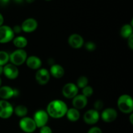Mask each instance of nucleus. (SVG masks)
Returning a JSON list of instances; mask_svg holds the SVG:
<instances>
[{
	"instance_id": "58836bf2",
	"label": "nucleus",
	"mask_w": 133,
	"mask_h": 133,
	"mask_svg": "<svg viewBox=\"0 0 133 133\" xmlns=\"http://www.w3.org/2000/svg\"><path fill=\"white\" fill-rule=\"evenodd\" d=\"M45 1H51V0H45Z\"/></svg>"
},
{
	"instance_id": "a878e982",
	"label": "nucleus",
	"mask_w": 133,
	"mask_h": 133,
	"mask_svg": "<svg viewBox=\"0 0 133 133\" xmlns=\"http://www.w3.org/2000/svg\"><path fill=\"white\" fill-rule=\"evenodd\" d=\"M85 48L86 49H87L89 51H93L96 49V44H94L92 42H88L87 44H85Z\"/></svg>"
},
{
	"instance_id": "dca6fc26",
	"label": "nucleus",
	"mask_w": 133,
	"mask_h": 133,
	"mask_svg": "<svg viewBox=\"0 0 133 133\" xmlns=\"http://www.w3.org/2000/svg\"><path fill=\"white\" fill-rule=\"evenodd\" d=\"M73 105L76 109H83L87 106L88 99L87 97L83 95H78L74 97L73 99Z\"/></svg>"
},
{
	"instance_id": "b1692460",
	"label": "nucleus",
	"mask_w": 133,
	"mask_h": 133,
	"mask_svg": "<svg viewBox=\"0 0 133 133\" xmlns=\"http://www.w3.org/2000/svg\"><path fill=\"white\" fill-rule=\"evenodd\" d=\"M88 83V79L87 77L85 76H81L77 79V87L81 88H83L85 87H87V84Z\"/></svg>"
},
{
	"instance_id": "393cba45",
	"label": "nucleus",
	"mask_w": 133,
	"mask_h": 133,
	"mask_svg": "<svg viewBox=\"0 0 133 133\" xmlns=\"http://www.w3.org/2000/svg\"><path fill=\"white\" fill-rule=\"evenodd\" d=\"M93 88L91 87H89V86H87V87L83 88V95L85 96L86 97H90L93 94Z\"/></svg>"
},
{
	"instance_id": "7c9ffc66",
	"label": "nucleus",
	"mask_w": 133,
	"mask_h": 133,
	"mask_svg": "<svg viewBox=\"0 0 133 133\" xmlns=\"http://www.w3.org/2000/svg\"><path fill=\"white\" fill-rule=\"evenodd\" d=\"M128 45L131 49H133V35L128 38Z\"/></svg>"
},
{
	"instance_id": "9b49d317",
	"label": "nucleus",
	"mask_w": 133,
	"mask_h": 133,
	"mask_svg": "<svg viewBox=\"0 0 133 133\" xmlns=\"http://www.w3.org/2000/svg\"><path fill=\"white\" fill-rule=\"evenodd\" d=\"M50 79V74L46 69H40L36 74V80L41 85L46 84Z\"/></svg>"
},
{
	"instance_id": "bb28decb",
	"label": "nucleus",
	"mask_w": 133,
	"mask_h": 133,
	"mask_svg": "<svg viewBox=\"0 0 133 133\" xmlns=\"http://www.w3.org/2000/svg\"><path fill=\"white\" fill-rule=\"evenodd\" d=\"M103 107V101H101V100H97L94 103V108L95 110H101V109Z\"/></svg>"
},
{
	"instance_id": "c756f323",
	"label": "nucleus",
	"mask_w": 133,
	"mask_h": 133,
	"mask_svg": "<svg viewBox=\"0 0 133 133\" xmlns=\"http://www.w3.org/2000/svg\"><path fill=\"white\" fill-rule=\"evenodd\" d=\"M12 31L13 32H14H14H15V33H19V32H21V31H22V27L16 25L14 26V28L12 29Z\"/></svg>"
},
{
	"instance_id": "473e14b6",
	"label": "nucleus",
	"mask_w": 133,
	"mask_h": 133,
	"mask_svg": "<svg viewBox=\"0 0 133 133\" xmlns=\"http://www.w3.org/2000/svg\"><path fill=\"white\" fill-rule=\"evenodd\" d=\"M3 21H4V18L3 17L2 14L0 13V26L2 25L3 23Z\"/></svg>"
},
{
	"instance_id": "e433bc0d",
	"label": "nucleus",
	"mask_w": 133,
	"mask_h": 133,
	"mask_svg": "<svg viewBox=\"0 0 133 133\" xmlns=\"http://www.w3.org/2000/svg\"><path fill=\"white\" fill-rule=\"evenodd\" d=\"M132 116H133L132 114H131V116H130V120H131V123H132V124L133 123V121H132Z\"/></svg>"
},
{
	"instance_id": "a211bd4d",
	"label": "nucleus",
	"mask_w": 133,
	"mask_h": 133,
	"mask_svg": "<svg viewBox=\"0 0 133 133\" xmlns=\"http://www.w3.org/2000/svg\"><path fill=\"white\" fill-rule=\"evenodd\" d=\"M50 73L54 77L59 79L64 75V70L59 64H54L51 67Z\"/></svg>"
},
{
	"instance_id": "412c9836",
	"label": "nucleus",
	"mask_w": 133,
	"mask_h": 133,
	"mask_svg": "<svg viewBox=\"0 0 133 133\" xmlns=\"http://www.w3.org/2000/svg\"><path fill=\"white\" fill-rule=\"evenodd\" d=\"M13 43L16 47L19 49H22L27 45V40L23 36H18L14 39Z\"/></svg>"
},
{
	"instance_id": "f03ea898",
	"label": "nucleus",
	"mask_w": 133,
	"mask_h": 133,
	"mask_svg": "<svg viewBox=\"0 0 133 133\" xmlns=\"http://www.w3.org/2000/svg\"><path fill=\"white\" fill-rule=\"evenodd\" d=\"M118 106L119 110L123 113L129 114L133 110V101L132 97L127 94L122 95L118 98Z\"/></svg>"
},
{
	"instance_id": "c85d7f7f",
	"label": "nucleus",
	"mask_w": 133,
	"mask_h": 133,
	"mask_svg": "<svg viewBox=\"0 0 133 133\" xmlns=\"http://www.w3.org/2000/svg\"><path fill=\"white\" fill-rule=\"evenodd\" d=\"M88 133H102L101 129L99 128V127H94L91 128L88 131Z\"/></svg>"
},
{
	"instance_id": "f3484780",
	"label": "nucleus",
	"mask_w": 133,
	"mask_h": 133,
	"mask_svg": "<svg viewBox=\"0 0 133 133\" xmlns=\"http://www.w3.org/2000/svg\"><path fill=\"white\" fill-rule=\"evenodd\" d=\"M26 63L29 68L32 70L39 69L42 66V61L36 56H30L26 59Z\"/></svg>"
},
{
	"instance_id": "6ab92c4d",
	"label": "nucleus",
	"mask_w": 133,
	"mask_h": 133,
	"mask_svg": "<svg viewBox=\"0 0 133 133\" xmlns=\"http://www.w3.org/2000/svg\"><path fill=\"white\" fill-rule=\"evenodd\" d=\"M66 116H67L68 119L71 122H76L80 118V113L77 109L75 108L68 109L67 112H66Z\"/></svg>"
},
{
	"instance_id": "2f4dec72",
	"label": "nucleus",
	"mask_w": 133,
	"mask_h": 133,
	"mask_svg": "<svg viewBox=\"0 0 133 133\" xmlns=\"http://www.w3.org/2000/svg\"><path fill=\"white\" fill-rule=\"evenodd\" d=\"M9 1H10V0H0V4L3 5H7L9 3Z\"/></svg>"
},
{
	"instance_id": "7ed1b4c3",
	"label": "nucleus",
	"mask_w": 133,
	"mask_h": 133,
	"mask_svg": "<svg viewBox=\"0 0 133 133\" xmlns=\"http://www.w3.org/2000/svg\"><path fill=\"white\" fill-rule=\"evenodd\" d=\"M27 53L22 49H17L9 55V60L15 66H19L24 63L27 59Z\"/></svg>"
},
{
	"instance_id": "cd10ccee",
	"label": "nucleus",
	"mask_w": 133,
	"mask_h": 133,
	"mask_svg": "<svg viewBox=\"0 0 133 133\" xmlns=\"http://www.w3.org/2000/svg\"><path fill=\"white\" fill-rule=\"evenodd\" d=\"M40 133H52L51 129L48 126H44L40 129Z\"/></svg>"
},
{
	"instance_id": "1a4fd4ad",
	"label": "nucleus",
	"mask_w": 133,
	"mask_h": 133,
	"mask_svg": "<svg viewBox=\"0 0 133 133\" xmlns=\"http://www.w3.org/2000/svg\"><path fill=\"white\" fill-rule=\"evenodd\" d=\"M99 119V114L95 109H92L86 112L84 115V120L85 123L89 125H93L97 123Z\"/></svg>"
},
{
	"instance_id": "0eeeda50",
	"label": "nucleus",
	"mask_w": 133,
	"mask_h": 133,
	"mask_svg": "<svg viewBox=\"0 0 133 133\" xmlns=\"http://www.w3.org/2000/svg\"><path fill=\"white\" fill-rule=\"evenodd\" d=\"M34 121L37 127H42L46 125L48 121V114L43 110H38L34 115Z\"/></svg>"
},
{
	"instance_id": "20e7f679",
	"label": "nucleus",
	"mask_w": 133,
	"mask_h": 133,
	"mask_svg": "<svg viewBox=\"0 0 133 133\" xmlns=\"http://www.w3.org/2000/svg\"><path fill=\"white\" fill-rule=\"evenodd\" d=\"M14 33L11 27L7 25L0 26V43L5 44L14 38Z\"/></svg>"
},
{
	"instance_id": "423d86ee",
	"label": "nucleus",
	"mask_w": 133,
	"mask_h": 133,
	"mask_svg": "<svg viewBox=\"0 0 133 133\" xmlns=\"http://www.w3.org/2000/svg\"><path fill=\"white\" fill-rule=\"evenodd\" d=\"M14 109L10 103L6 100L0 101V118L7 119L12 114Z\"/></svg>"
},
{
	"instance_id": "c9c22d12",
	"label": "nucleus",
	"mask_w": 133,
	"mask_h": 133,
	"mask_svg": "<svg viewBox=\"0 0 133 133\" xmlns=\"http://www.w3.org/2000/svg\"><path fill=\"white\" fill-rule=\"evenodd\" d=\"M26 1H27V3H31L34 2V1H35V0H25Z\"/></svg>"
},
{
	"instance_id": "6e6552de",
	"label": "nucleus",
	"mask_w": 133,
	"mask_h": 133,
	"mask_svg": "<svg viewBox=\"0 0 133 133\" xmlns=\"http://www.w3.org/2000/svg\"><path fill=\"white\" fill-rule=\"evenodd\" d=\"M78 93V87L74 83H67L62 88V94L66 98H74Z\"/></svg>"
},
{
	"instance_id": "4c0bfd02",
	"label": "nucleus",
	"mask_w": 133,
	"mask_h": 133,
	"mask_svg": "<svg viewBox=\"0 0 133 133\" xmlns=\"http://www.w3.org/2000/svg\"><path fill=\"white\" fill-rule=\"evenodd\" d=\"M1 78H0V87H1Z\"/></svg>"
},
{
	"instance_id": "5701e85b",
	"label": "nucleus",
	"mask_w": 133,
	"mask_h": 133,
	"mask_svg": "<svg viewBox=\"0 0 133 133\" xmlns=\"http://www.w3.org/2000/svg\"><path fill=\"white\" fill-rule=\"evenodd\" d=\"M9 60V55L4 51H0V66L5 65Z\"/></svg>"
},
{
	"instance_id": "4468645a",
	"label": "nucleus",
	"mask_w": 133,
	"mask_h": 133,
	"mask_svg": "<svg viewBox=\"0 0 133 133\" xmlns=\"http://www.w3.org/2000/svg\"><path fill=\"white\" fill-rule=\"evenodd\" d=\"M68 43L71 48L79 49L83 45L84 40L81 35L78 34H73L69 37Z\"/></svg>"
},
{
	"instance_id": "2eb2a0df",
	"label": "nucleus",
	"mask_w": 133,
	"mask_h": 133,
	"mask_svg": "<svg viewBox=\"0 0 133 133\" xmlns=\"http://www.w3.org/2000/svg\"><path fill=\"white\" fill-rule=\"evenodd\" d=\"M117 116H118V114H117L116 110L112 108H108V109H105L101 114L103 120L108 123L114 122L116 119Z\"/></svg>"
},
{
	"instance_id": "f704fd0d",
	"label": "nucleus",
	"mask_w": 133,
	"mask_h": 133,
	"mask_svg": "<svg viewBox=\"0 0 133 133\" xmlns=\"http://www.w3.org/2000/svg\"><path fill=\"white\" fill-rule=\"evenodd\" d=\"M3 72V68L1 66H0V75H1Z\"/></svg>"
},
{
	"instance_id": "aec40b11",
	"label": "nucleus",
	"mask_w": 133,
	"mask_h": 133,
	"mask_svg": "<svg viewBox=\"0 0 133 133\" xmlns=\"http://www.w3.org/2000/svg\"><path fill=\"white\" fill-rule=\"evenodd\" d=\"M121 35L125 38H128L129 37L133 35L132 34V26L129 24L124 25L121 29Z\"/></svg>"
},
{
	"instance_id": "39448f33",
	"label": "nucleus",
	"mask_w": 133,
	"mask_h": 133,
	"mask_svg": "<svg viewBox=\"0 0 133 133\" xmlns=\"http://www.w3.org/2000/svg\"><path fill=\"white\" fill-rule=\"evenodd\" d=\"M19 127L24 132L27 133L33 132L37 127L34 119L28 117H24L21 119Z\"/></svg>"
},
{
	"instance_id": "f257e3e1",
	"label": "nucleus",
	"mask_w": 133,
	"mask_h": 133,
	"mask_svg": "<svg viewBox=\"0 0 133 133\" xmlns=\"http://www.w3.org/2000/svg\"><path fill=\"white\" fill-rule=\"evenodd\" d=\"M68 107L61 100H54L51 101L47 107V113L53 118H61L66 115Z\"/></svg>"
},
{
	"instance_id": "4be33fe9",
	"label": "nucleus",
	"mask_w": 133,
	"mask_h": 133,
	"mask_svg": "<svg viewBox=\"0 0 133 133\" xmlns=\"http://www.w3.org/2000/svg\"><path fill=\"white\" fill-rule=\"evenodd\" d=\"M27 112L28 110H27V107L23 105H19L14 109V113L16 115L19 117L25 116L27 114Z\"/></svg>"
},
{
	"instance_id": "72a5a7b5",
	"label": "nucleus",
	"mask_w": 133,
	"mask_h": 133,
	"mask_svg": "<svg viewBox=\"0 0 133 133\" xmlns=\"http://www.w3.org/2000/svg\"><path fill=\"white\" fill-rule=\"evenodd\" d=\"M14 1H15V3H16L20 4V3H22V2H23V0H14Z\"/></svg>"
},
{
	"instance_id": "f8f14e48",
	"label": "nucleus",
	"mask_w": 133,
	"mask_h": 133,
	"mask_svg": "<svg viewBox=\"0 0 133 133\" xmlns=\"http://www.w3.org/2000/svg\"><path fill=\"white\" fill-rule=\"evenodd\" d=\"M18 95L17 90L13 89L8 86H4L0 88V97L4 99H9L14 96Z\"/></svg>"
},
{
	"instance_id": "ddd939ff",
	"label": "nucleus",
	"mask_w": 133,
	"mask_h": 133,
	"mask_svg": "<svg viewBox=\"0 0 133 133\" xmlns=\"http://www.w3.org/2000/svg\"><path fill=\"white\" fill-rule=\"evenodd\" d=\"M22 29L25 32H32L36 29L38 23L34 18H28L25 19L22 24Z\"/></svg>"
},
{
	"instance_id": "9d476101",
	"label": "nucleus",
	"mask_w": 133,
	"mask_h": 133,
	"mask_svg": "<svg viewBox=\"0 0 133 133\" xmlns=\"http://www.w3.org/2000/svg\"><path fill=\"white\" fill-rule=\"evenodd\" d=\"M3 73L8 79H15L19 75V70L15 65L9 64L3 68Z\"/></svg>"
}]
</instances>
